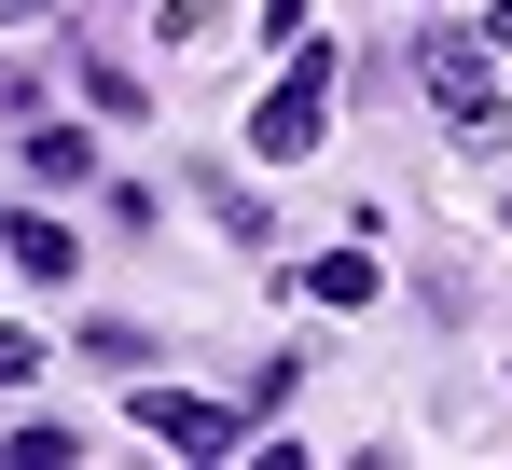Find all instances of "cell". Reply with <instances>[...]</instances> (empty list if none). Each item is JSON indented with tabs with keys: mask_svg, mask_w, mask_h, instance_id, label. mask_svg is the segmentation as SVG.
<instances>
[{
	"mask_svg": "<svg viewBox=\"0 0 512 470\" xmlns=\"http://www.w3.org/2000/svg\"><path fill=\"white\" fill-rule=\"evenodd\" d=\"M416 97H429V111H443V125H457V139H471V153H485V139H499V125H512V83H499V42H471V28H443V42H416Z\"/></svg>",
	"mask_w": 512,
	"mask_h": 470,
	"instance_id": "obj_1",
	"label": "cell"
},
{
	"mask_svg": "<svg viewBox=\"0 0 512 470\" xmlns=\"http://www.w3.org/2000/svg\"><path fill=\"white\" fill-rule=\"evenodd\" d=\"M319 125H333V83H319V56H305V70L250 111V153H263V166H305V153H319Z\"/></svg>",
	"mask_w": 512,
	"mask_h": 470,
	"instance_id": "obj_2",
	"label": "cell"
},
{
	"mask_svg": "<svg viewBox=\"0 0 512 470\" xmlns=\"http://www.w3.org/2000/svg\"><path fill=\"white\" fill-rule=\"evenodd\" d=\"M139 429L180 443V457H222V443H236V415H222V401H194V388H139Z\"/></svg>",
	"mask_w": 512,
	"mask_h": 470,
	"instance_id": "obj_3",
	"label": "cell"
},
{
	"mask_svg": "<svg viewBox=\"0 0 512 470\" xmlns=\"http://www.w3.org/2000/svg\"><path fill=\"white\" fill-rule=\"evenodd\" d=\"M374 291H388V277H374V249H319V263H305V305H333V318H360Z\"/></svg>",
	"mask_w": 512,
	"mask_h": 470,
	"instance_id": "obj_4",
	"label": "cell"
},
{
	"mask_svg": "<svg viewBox=\"0 0 512 470\" xmlns=\"http://www.w3.org/2000/svg\"><path fill=\"white\" fill-rule=\"evenodd\" d=\"M0 263H14V277H70V235L56 222H0Z\"/></svg>",
	"mask_w": 512,
	"mask_h": 470,
	"instance_id": "obj_5",
	"label": "cell"
},
{
	"mask_svg": "<svg viewBox=\"0 0 512 470\" xmlns=\"http://www.w3.org/2000/svg\"><path fill=\"white\" fill-rule=\"evenodd\" d=\"M28 166H42V180H97V153L70 139V125H42V139H28Z\"/></svg>",
	"mask_w": 512,
	"mask_h": 470,
	"instance_id": "obj_6",
	"label": "cell"
},
{
	"mask_svg": "<svg viewBox=\"0 0 512 470\" xmlns=\"http://www.w3.org/2000/svg\"><path fill=\"white\" fill-rule=\"evenodd\" d=\"M42 374V332H0V388H28Z\"/></svg>",
	"mask_w": 512,
	"mask_h": 470,
	"instance_id": "obj_7",
	"label": "cell"
},
{
	"mask_svg": "<svg viewBox=\"0 0 512 470\" xmlns=\"http://www.w3.org/2000/svg\"><path fill=\"white\" fill-rule=\"evenodd\" d=\"M291 28H305V0H263V42H291Z\"/></svg>",
	"mask_w": 512,
	"mask_h": 470,
	"instance_id": "obj_8",
	"label": "cell"
},
{
	"mask_svg": "<svg viewBox=\"0 0 512 470\" xmlns=\"http://www.w3.org/2000/svg\"><path fill=\"white\" fill-rule=\"evenodd\" d=\"M485 42H499V56H512V0H499V14H485Z\"/></svg>",
	"mask_w": 512,
	"mask_h": 470,
	"instance_id": "obj_9",
	"label": "cell"
}]
</instances>
